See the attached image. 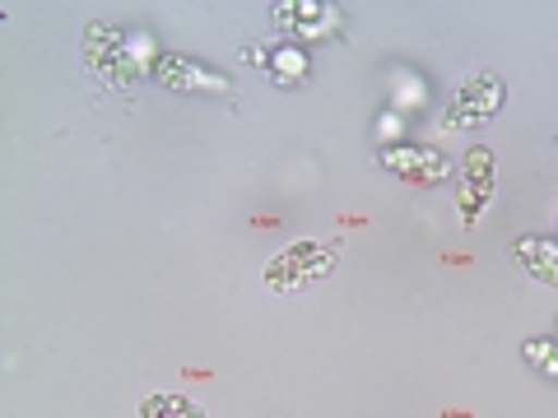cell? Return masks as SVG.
Listing matches in <instances>:
<instances>
[{"instance_id":"cell-8","label":"cell","mask_w":558,"mask_h":418,"mask_svg":"<svg viewBox=\"0 0 558 418\" xmlns=\"http://www.w3.org/2000/svg\"><path fill=\"white\" fill-rule=\"evenodd\" d=\"M247 61H252V65H266V70H270V79H275V84H284V89L303 84V79H307V70H312L307 47H299V42H279V47H270V51H247Z\"/></svg>"},{"instance_id":"cell-11","label":"cell","mask_w":558,"mask_h":418,"mask_svg":"<svg viewBox=\"0 0 558 418\" xmlns=\"http://www.w3.org/2000/svg\"><path fill=\"white\" fill-rule=\"evenodd\" d=\"M521 358H526L539 377L558 381V340H526L521 344Z\"/></svg>"},{"instance_id":"cell-6","label":"cell","mask_w":558,"mask_h":418,"mask_svg":"<svg viewBox=\"0 0 558 418\" xmlns=\"http://www.w3.org/2000/svg\"><path fill=\"white\" fill-rule=\"evenodd\" d=\"M494 153H488L484 145H475L465 153V163H461V186H457V209H461V223L470 229L484 209H488V200H494Z\"/></svg>"},{"instance_id":"cell-10","label":"cell","mask_w":558,"mask_h":418,"mask_svg":"<svg viewBox=\"0 0 558 418\" xmlns=\"http://www.w3.org/2000/svg\"><path fill=\"white\" fill-rule=\"evenodd\" d=\"M140 418H205V409L186 395H149L140 399Z\"/></svg>"},{"instance_id":"cell-2","label":"cell","mask_w":558,"mask_h":418,"mask_svg":"<svg viewBox=\"0 0 558 418\" xmlns=\"http://www.w3.org/2000/svg\"><path fill=\"white\" fill-rule=\"evenodd\" d=\"M508 102V89L494 70H470V75L447 94V108H442V126L447 131H475L484 121H494Z\"/></svg>"},{"instance_id":"cell-4","label":"cell","mask_w":558,"mask_h":418,"mask_svg":"<svg viewBox=\"0 0 558 418\" xmlns=\"http://www.w3.org/2000/svg\"><path fill=\"white\" fill-rule=\"evenodd\" d=\"M377 163L387 172H396L400 182L424 186V190L442 186L451 177V159H447V153H438V149H428V145H381Z\"/></svg>"},{"instance_id":"cell-1","label":"cell","mask_w":558,"mask_h":418,"mask_svg":"<svg viewBox=\"0 0 558 418\" xmlns=\"http://www.w3.org/2000/svg\"><path fill=\"white\" fill-rule=\"evenodd\" d=\"M336 242H293V247L275 251L266 260V270H260V279H266L270 293H303L312 284H322V279L336 270Z\"/></svg>"},{"instance_id":"cell-5","label":"cell","mask_w":558,"mask_h":418,"mask_svg":"<svg viewBox=\"0 0 558 418\" xmlns=\"http://www.w3.org/2000/svg\"><path fill=\"white\" fill-rule=\"evenodd\" d=\"M275 24H284L293 38L303 42H326V38H336L340 24H344V14L340 5H326V0H279L275 5Z\"/></svg>"},{"instance_id":"cell-7","label":"cell","mask_w":558,"mask_h":418,"mask_svg":"<svg viewBox=\"0 0 558 418\" xmlns=\"http://www.w3.org/2000/svg\"><path fill=\"white\" fill-rule=\"evenodd\" d=\"M154 79H159L163 89H172V94H209V98L229 94V79L215 75V70H205L201 61L178 57V51H163V57L154 61Z\"/></svg>"},{"instance_id":"cell-3","label":"cell","mask_w":558,"mask_h":418,"mask_svg":"<svg viewBox=\"0 0 558 418\" xmlns=\"http://www.w3.org/2000/svg\"><path fill=\"white\" fill-rule=\"evenodd\" d=\"M84 65H89L98 79L117 84V89H131V79L140 75V65L131 57V38L108 24H94L84 33Z\"/></svg>"},{"instance_id":"cell-12","label":"cell","mask_w":558,"mask_h":418,"mask_svg":"<svg viewBox=\"0 0 558 418\" xmlns=\"http://www.w3.org/2000/svg\"><path fill=\"white\" fill-rule=\"evenodd\" d=\"M554 242H558V205H554Z\"/></svg>"},{"instance_id":"cell-9","label":"cell","mask_w":558,"mask_h":418,"mask_svg":"<svg viewBox=\"0 0 558 418\" xmlns=\"http://www.w3.org/2000/svg\"><path fill=\"white\" fill-rule=\"evenodd\" d=\"M512 266L526 270L539 284L558 288V242L554 237H517L512 242Z\"/></svg>"}]
</instances>
